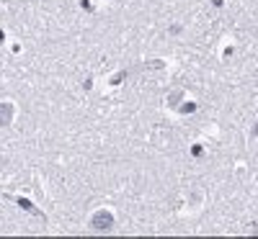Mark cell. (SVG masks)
Returning a JSON list of instances; mask_svg holds the SVG:
<instances>
[{
  "mask_svg": "<svg viewBox=\"0 0 258 239\" xmlns=\"http://www.w3.org/2000/svg\"><path fill=\"white\" fill-rule=\"evenodd\" d=\"M91 224L96 226L98 232H104V229H111V224H114V216H111L109 211H98L93 219H91Z\"/></svg>",
  "mask_w": 258,
  "mask_h": 239,
  "instance_id": "6da1fadb",
  "label": "cell"
},
{
  "mask_svg": "<svg viewBox=\"0 0 258 239\" xmlns=\"http://www.w3.org/2000/svg\"><path fill=\"white\" fill-rule=\"evenodd\" d=\"M10 119H13V108H10V103H0V126H8Z\"/></svg>",
  "mask_w": 258,
  "mask_h": 239,
  "instance_id": "7a4b0ae2",
  "label": "cell"
}]
</instances>
